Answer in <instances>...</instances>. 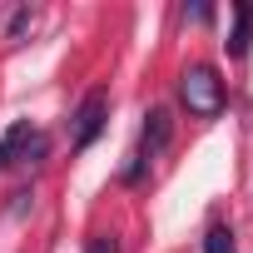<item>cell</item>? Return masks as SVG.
Segmentation results:
<instances>
[{
	"label": "cell",
	"instance_id": "cell-7",
	"mask_svg": "<svg viewBox=\"0 0 253 253\" xmlns=\"http://www.w3.org/2000/svg\"><path fill=\"white\" fill-rule=\"evenodd\" d=\"M30 25H35V10H30V5H15V10H10V20H5V40H20Z\"/></svg>",
	"mask_w": 253,
	"mask_h": 253
},
{
	"label": "cell",
	"instance_id": "cell-1",
	"mask_svg": "<svg viewBox=\"0 0 253 253\" xmlns=\"http://www.w3.org/2000/svg\"><path fill=\"white\" fill-rule=\"evenodd\" d=\"M179 94H184L189 114H199V119H213V114L223 109V99H228L213 65H189V70L179 75Z\"/></svg>",
	"mask_w": 253,
	"mask_h": 253
},
{
	"label": "cell",
	"instance_id": "cell-8",
	"mask_svg": "<svg viewBox=\"0 0 253 253\" xmlns=\"http://www.w3.org/2000/svg\"><path fill=\"white\" fill-rule=\"evenodd\" d=\"M84 253H119V238L114 233H89L84 238Z\"/></svg>",
	"mask_w": 253,
	"mask_h": 253
},
{
	"label": "cell",
	"instance_id": "cell-5",
	"mask_svg": "<svg viewBox=\"0 0 253 253\" xmlns=\"http://www.w3.org/2000/svg\"><path fill=\"white\" fill-rule=\"evenodd\" d=\"M30 134H35V124L30 119H20V124H10L5 134H0V169H10L20 154H25V144H30Z\"/></svg>",
	"mask_w": 253,
	"mask_h": 253
},
{
	"label": "cell",
	"instance_id": "cell-6",
	"mask_svg": "<svg viewBox=\"0 0 253 253\" xmlns=\"http://www.w3.org/2000/svg\"><path fill=\"white\" fill-rule=\"evenodd\" d=\"M204 253H238V243H233V233H228L223 223H209V233H204Z\"/></svg>",
	"mask_w": 253,
	"mask_h": 253
},
{
	"label": "cell",
	"instance_id": "cell-3",
	"mask_svg": "<svg viewBox=\"0 0 253 253\" xmlns=\"http://www.w3.org/2000/svg\"><path fill=\"white\" fill-rule=\"evenodd\" d=\"M169 139H174V114H169L164 104H154V109L144 114V134H139V154H144V159H154L159 149H169Z\"/></svg>",
	"mask_w": 253,
	"mask_h": 253
},
{
	"label": "cell",
	"instance_id": "cell-4",
	"mask_svg": "<svg viewBox=\"0 0 253 253\" xmlns=\"http://www.w3.org/2000/svg\"><path fill=\"white\" fill-rule=\"evenodd\" d=\"M223 50H228V60H243L253 50V0H238L233 5V30H228Z\"/></svg>",
	"mask_w": 253,
	"mask_h": 253
},
{
	"label": "cell",
	"instance_id": "cell-10",
	"mask_svg": "<svg viewBox=\"0 0 253 253\" xmlns=\"http://www.w3.org/2000/svg\"><path fill=\"white\" fill-rule=\"evenodd\" d=\"M184 15L199 20V25H209V20H213V5H194V10H184Z\"/></svg>",
	"mask_w": 253,
	"mask_h": 253
},
{
	"label": "cell",
	"instance_id": "cell-9",
	"mask_svg": "<svg viewBox=\"0 0 253 253\" xmlns=\"http://www.w3.org/2000/svg\"><path fill=\"white\" fill-rule=\"evenodd\" d=\"M144 164H149L144 154H129V164H124V184H139L144 179Z\"/></svg>",
	"mask_w": 253,
	"mask_h": 253
},
{
	"label": "cell",
	"instance_id": "cell-2",
	"mask_svg": "<svg viewBox=\"0 0 253 253\" xmlns=\"http://www.w3.org/2000/svg\"><path fill=\"white\" fill-rule=\"evenodd\" d=\"M104 119H109V94H104V89H89V94L80 99L75 119H70V144H75V149H89V144L104 134Z\"/></svg>",
	"mask_w": 253,
	"mask_h": 253
}]
</instances>
